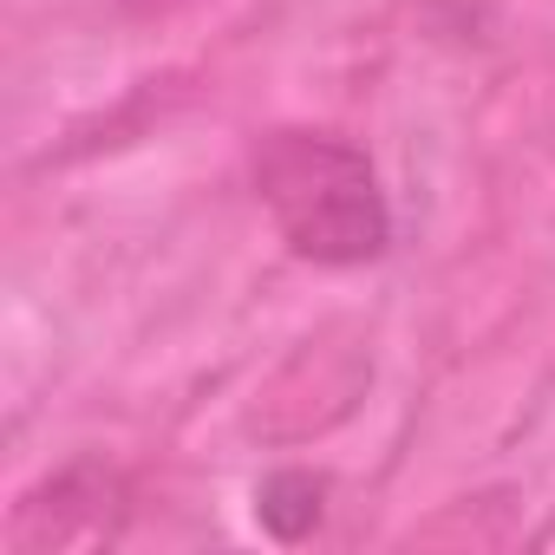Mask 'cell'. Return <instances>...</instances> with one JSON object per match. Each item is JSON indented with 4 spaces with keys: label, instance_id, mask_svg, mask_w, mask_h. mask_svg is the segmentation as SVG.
Masks as SVG:
<instances>
[{
    "label": "cell",
    "instance_id": "obj_1",
    "mask_svg": "<svg viewBox=\"0 0 555 555\" xmlns=\"http://www.w3.org/2000/svg\"><path fill=\"white\" fill-rule=\"evenodd\" d=\"M255 196L282 242L314 268L379 261L392 242V203L360 144L334 131H268L248 157Z\"/></svg>",
    "mask_w": 555,
    "mask_h": 555
},
{
    "label": "cell",
    "instance_id": "obj_2",
    "mask_svg": "<svg viewBox=\"0 0 555 555\" xmlns=\"http://www.w3.org/2000/svg\"><path fill=\"white\" fill-rule=\"evenodd\" d=\"M125 503H131L125 477H118L112 464L79 457V464L53 470L40 490L21 496L8 535H14V548H79V542H112L118 522H125Z\"/></svg>",
    "mask_w": 555,
    "mask_h": 555
}]
</instances>
